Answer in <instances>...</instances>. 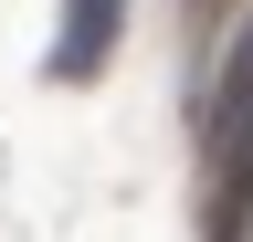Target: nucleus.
Returning a JSON list of instances; mask_svg holds the SVG:
<instances>
[{
  "label": "nucleus",
  "mask_w": 253,
  "mask_h": 242,
  "mask_svg": "<svg viewBox=\"0 0 253 242\" xmlns=\"http://www.w3.org/2000/svg\"><path fill=\"white\" fill-rule=\"evenodd\" d=\"M243 127H253V32L232 42V74H221V95H211V137L232 147Z\"/></svg>",
  "instance_id": "2"
},
{
  "label": "nucleus",
  "mask_w": 253,
  "mask_h": 242,
  "mask_svg": "<svg viewBox=\"0 0 253 242\" xmlns=\"http://www.w3.org/2000/svg\"><path fill=\"white\" fill-rule=\"evenodd\" d=\"M116 32H126V0H63V32H53V74H63V84H84V74L116 53Z\"/></svg>",
  "instance_id": "1"
},
{
  "label": "nucleus",
  "mask_w": 253,
  "mask_h": 242,
  "mask_svg": "<svg viewBox=\"0 0 253 242\" xmlns=\"http://www.w3.org/2000/svg\"><path fill=\"white\" fill-rule=\"evenodd\" d=\"M232 158H243V169H232V200H253V127L232 137Z\"/></svg>",
  "instance_id": "3"
}]
</instances>
